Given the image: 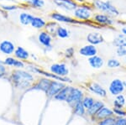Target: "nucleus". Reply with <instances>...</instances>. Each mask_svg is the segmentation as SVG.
<instances>
[{
	"instance_id": "23",
	"label": "nucleus",
	"mask_w": 126,
	"mask_h": 125,
	"mask_svg": "<svg viewBox=\"0 0 126 125\" xmlns=\"http://www.w3.org/2000/svg\"><path fill=\"white\" fill-rule=\"evenodd\" d=\"M113 111H112L111 109H109V108L103 106V108L95 114V116H96L97 119L103 120V119H104V118H110V117L113 116Z\"/></svg>"
},
{
	"instance_id": "7",
	"label": "nucleus",
	"mask_w": 126,
	"mask_h": 125,
	"mask_svg": "<svg viewBox=\"0 0 126 125\" xmlns=\"http://www.w3.org/2000/svg\"><path fill=\"white\" fill-rule=\"evenodd\" d=\"M53 3L59 9L67 12H72L78 5L75 0H53Z\"/></svg>"
},
{
	"instance_id": "30",
	"label": "nucleus",
	"mask_w": 126,
	"mask_h": 125,
	"mask_svg": "<svg viewBox=\"0 0 126 125\" xmlns=\"http://www.w3.org/2000/svg\"><path fill=\"white\" fill-rule=\"evenodd\" d=\"M74 112L75 114L78 116H83L85 113V108L82 104V101H80L78 103L74 105Z\"/></svg>"
},
{
	"instance_id": "14",
	"label": "nucleus",
	"mask_w": 126,
	"mask_h": 125,
	"mask_svg": "<svg viewBox=\"0 0 126 125\" xmlns=\"http://www.w3.org/2000/svg\"><path fill=\"white\" fill-rule=\"evenodd\" d=\"M16 49L15 43L10 40H3L0 42V52L4 54L6 56L14 55V52Z\"/></svg>"
},
{
	"instance_id": "34",
	"label": "nucleus",
	"mask_w": 126,
	"mask_h": 125,
	"mask_svg": "<svg viewBox=\"0 0 126 125\" xmlns=\"http://www.w3.org/2000/svg\"><path fill=\"white\" fill-rule=\"evenodd\" d=\"M74 55H75V49L73 47L67 48L64 52V56L66 59H72V58L74 57Z\"/></svg>"
},
{
	"instance_id": "12",
	"label": "nucleus",
	"mask_w": 126,
	"mask_h": 125,
	"mask_svg": "<svg viewBox=\"0 0 126 125\" xmlns=\"http://www.w3.org/2000/svg\"><path fill=\"white\" fill-rule=\"evenodd\" d=\"M66 85H65L64 82H59V81H56V80L53 81L51 80L48 90L46 92V95H47L48 97H54Z\"/></svg>"
},
{
	"instance_id": "22",
	"label": "nucleus",
	"mask_w": 126,
	"mask_h": 125,
	"mask_svg": "<svg viewBox=\"0 0 126 125\" xmlns=\"http://www.w3.org/2000/svg\"><path fill=\"white\" fill-rule=\"evenodd\" d=\"M34 16V15L31 14L30 13H28V12H21L19 15V23L21 24L22 25H24V26L30 25Z\"/></svg>"
},
{
	"instance_id": "17",
	"label": "nucleus",
	"mask_w": 126,
	"mask_h": 125,
	"mask_svg": "<svg viewBox=\"0 0 126 125\" xmlns=\"http://www.w3.org/2000/svg\"><path fill=\"white\" fill-rule=\"evenodd\" d=\"M87 61H88V64L90 65L91 67L93 68V69H100L104 65L103 58L98 55H95L92 57H89Z\"/></svg>"
},
{
	"instance_id": "38",
	"label": "nucleus",
	"mask_w": 126,
	"mask_h": 125,
	"mask_svg": "<svg viewBox=\"0 0 126 125\" xmlns=\"http://www.w3.org/2000/svg\"><path fill=\"white\" fill-rule=\"evenodd\" d=\"M114 125H126V118H119L117 119H115V124Z\"/></svg>"
},
{
	"instance_id": "21",
	"label": "nucleus",
	"mask_w": 126,
	"mask_h": 125,
	"mask_svg": "<svg viewBox=\"0 0 126 125\" xmlns=\"http://www.w3.org/2000/svg\"><path fill=\"white\" fill-rule=\"evenodd\" d=\"M72 87V86H65L54 97V98L57 101H65V102H66L69 94H70Z\"/></svg>"
},
{
	"instance_id": "41",
	"label": "nucleus",
	"mask_w": 126,
	"mask_h": 125,
	"mask_svg": "<svg viewBox=\"0 0 126 125\" xmlns=\"http://www.w3.org/2000/svg\"><path fill=\"white\" fill-rule=\"evenodd\" d=\"M123 83H124V86H125V88H126V80L124 81Z\"/></svg>"
},
{
	"instance_id": "43",
	"label": "nucleus",
	"mask_w": 126,
	"mask_h": 125,
	"mask_svg": "<svg viewBox=\"0 0 126 125\" xmlns=\"http://www.w3.org/2000/svg\"><path fill=\"white\" fill-rule=\"evenodd\" d=\"M125 63H126V57H125Z\"/></svg>"
},
{
	"instance_id": "31",
	"label": "nucleus",
	"mask_w": 126,
	"mask_h": 125,
	"mask_svg": "<svg viewBox=\"0 0 126 125\" xmlns=\"http://www.w3.org/2000/svg\"><path fill=\"white\" fill-rule=\"evenodd\" d=\"M121 66V63L119 60L116 58H110L107 61V67L109 69H115V68H119Z\"/></svg>"
},
{
	"instance_id": "32",
	"label": "nucleus",
	"mask_w": 126,
	"mask_h": 125,
	"mask_svg": "<svg viewBox=\"0 0 126 125\" xmlns=\"http://www.w3.org/2000/svg\"><path fill=\"white\" fill-rule=\"evenodd\" d=\"M18 9H19V7L17 4H2V3H0V9H2L4 12L15 11Z\"/></svg>"
},
{
	"instance_id": "15",
	"label": "nucleus",
	"mask_w": 126,
	"mask_h": 125,
	"mask_svg": "<svg viewBox=\"0 0 126 125\" xmlns=\"http://www.w3.org/2000/svg\"><path fill=\"white\" fill-rule=\"evenodd\" d=\"M87 88L94 94L101 97H107V91L105 90V88L103 87L100 84L97 83V82H90L87 85Z\"/></svg>"
},
{
	"instance_id": "5",
	"label": "nucleus",
	"mask_w": 126,
	"mask_h": 125,
	"mask_svg": "<svg viewBox=\"0 0 126 125\" xmlns=\"http://www.w3.org/2000/svg\"><path fill=\"white\" fill-rule=\"evenodd\" d=\"M92 20L97 25L103 26V27H111L115 24V20L113 18L100 12L93 14Z\"/></svg>"
},
{
	"instance_id": "9",
	"label": "nucleus",
	"mask_w": 126,
	"mask_h": 125,
	"mask_svg": "<svg viewBox=\"0 0 126 125\" xmlns=\"http://www.w3.org/2000/svg\"><path fill=\"white\" fill-rule=\"evenodd\" d=\"M86 40L87 44H90V45H93L96 46L102 45V44L105 42V39L103 37V35L100 32H97V31L90 32V33L87 34Z\"/></svg>"
},
{
	"instance_id": "20",
	"label": "nucleus",
	"mask_w": 126,
	"mask_h": 125,
	"mask_svg": "<svg viewBox=\"0 0 126 125\" xmlns=\"http://www.w3.org/2000/svg\"><path fill=\"white\" fill-rule=\"evenodd\" d=\"M46 22L47 21H46L44 18L40 17V16H34L30 25H31L32 28H34V29H35L42 30L45 29Z\"/></svg>"
},
{
	"instance_id": "24",
	"label": "nucleus",
	"mask_w": 126,
	"mask_h": 125,
	"mask_svg": "<svg viewBox=\"0 0 126 125\" xmlns=\"http://www.w3.org/2000/svg\"><path fill=\"white\" fill-rule=\"evenodd\" d=\"M112 44L114 47H126V35L123 34H119L114 37L112 41Z\"/></svg>"
},
{
	"instance_id": "4",
	"label": "nucleus",
	"mask_w": 126,
	"mask_h": 125,
	"mask_svg": "<svg viewBox=\"0 0 126 125\" xmlns=\"http://www.w3.org/2000/svg\"><path fill=\"white\" fill-rule=\"evenodd\" d=\"M50 18L51 19V20H54V21L57 22V23L69 24V25H87L89 26H93V24H94L93 22V20L88 22H82L79 21V20H77L73 17L60 13V12H52V13H50Z\"/></svg>"
},
{
	"instance_id": "10",
	"label": "nucleus",
	"mask_w": 126,
	"mask_h": 125,
	"mask_svg": "<svg viewBox=\"0 0 126 125\" xmlns=\"http://www.w3.org/2000/svg\"><path fill=\"white\" fill-rule=\"evenodd\" d=\"M125 86H124L123 81L120 79H113L109 84V91L113 96H117L119 94H122L125 91Z\"/></svg>"
},
{
	"instance_id": "33",
	"label": "nucleus",
	"mask_w": 126,
	"mask_h": 125,
	"mask_svg": "<svg viewBox=\"0 0 126 125\" xmlns=\"http://www.w3.org/2000/svg\"><path fill=\"white\" fill-rule=\"evenodd\" d=\"M94 99L91 97H85L84 98H82V104L86 109H89L94 103Z\"/></svg>"
},
{
	"instance_id": "36",
	"label": "nucleus",
	"mask_w": 126,
	"mask_h": 125,
	"mask_svg": "<svg viewBox=\"0 0 126 125\" xmlns=\"http://www.w3.org/2000/svg\"><path fill=\"white\" fill-rule=\"evenodd\" d=\"M116 55L118 57H126V47H117Z\"/></svg>"
},
{
	"instance_id": "35",
	"label": "nucleus",
	"mask_w": 126,
	"mask_h": 125,
	"mask_svg": "<svg viewBox=\"0 0 126 125\" xmlns=\"http://www.w3.org/2000/svg\"><path fill=\"white\" fill-rule=\"evenodd\" d=\"M114 124H115V119L110 117V118H107L103 119L98 124V125H114Z\"/></svg>"
},
{
	"instance_id": "39",
	"label": "nucleus",
	"mask_w": 126,
	"mask_h": 125,
	"mask_svg": "<svg viewBox=\"0 0 126 125\" xmlns=\"http://www.w3.org/2000/svg\"><path fill=\"white\" fill-rule=\"evenodd\" d=\"M6 67L3 62H0V77H3L6 74Z\"/></svg>"
},
{
	"instance_id": "16",
	"label": "nucleus",
	"mask_w": 126,
	"mask_h": 125,
	"mask_svg": "<svg viewBox=\"0 0 126 125\" xmlns=\"http://www.w3.org/2000/svg\"><path fill=\"white\" fill-rule=\"evenodd\" d=\"M3 64L8 66H13V67H15L17 69H22L25 66L23 60H20L15 57H12V56H8L3 60Z\"/></svg>"
},
{
	"instance_id": "27",
	"label": "nucleus",
	"mask_w": 126,
	"mask_h": 125,
	"mask_svg": "<svg viewBox=\"0 0 126 125\" xmlns=\"http://www.w3.org/2000/svg\"><path fill=\"white\" fill-rule=\"evenodd\" d=\"M103 106H104V104H103V102H101V101H95L94 103L93 104V106L89 109H87V113L90 116H94Z\"/></svg>"
},
{
	"instance_id": "44",
	"label": "nucleus",
	"mask_w": 126,
	"mask_h": 125,
	"mask_svg": "<svg viewBox=\"0 0 126 125\" xmlns=\"http://www.w3.org/2000/svg\"><path fill=\"white\" fill-rule=\"evenodd\" d=\"M9 1H15V0H9Z\"/></svg>"
},
{
	"instance_id": "19",
	"label": "nucleus",
	"mask_w": 126,
	"mask_h": 125,
	"mask_svg": "<svg viewBox=\"0 0 126 125\" xmlns=\"http://www.w3.org/2000/svg\"><path fill=\"white\" fill-rule=\"evenodd\" d=\"M14 56L20 60H27L30 58V54L26 49H24L22 46H17L14 52Z\"/></svg>"
},
{
	"instance_id": "29",
	"label": "nucleus",
	"mask_w": 126,
	"mask_h": 125,
	"mask_svg": "<svg viewBox=\"0 0 126 125\" xmlns=\"http://www.w3.org/2000/svg\"><path fill=\"white\" fill-rule=\"evenodd\" d=\"M125 104V97L123 94H119L116 96L114 101H113V105L116 108H122Z\"/></svg>"
},
{
	"instance_id": "42",
	"label": "nucleus",
	"mask_w": 126,
	"mask_h": 125,
	"mask_svg": "<svg viewBox=\"0 0 126 125\" xmlns=\"http://www.w3.org/2000/svg\"><path fill=\"white\" fill-rule=\"evenodd\" d=\"M21 1H22V2H26L27 0H21Z\"/></svg>"
},
{
	"instance_id": "18",
	"label": "nucleus",
	"mask_w": 126,
	"mask_h": 125,
	"mask_svg": "<svg viewBox=\"0 0 126 125\" xmlns=\"http://www.w3.org/2000/svg\"><path fill=\"white\" fill-rule=\"evenodd\" d=\"M51 80L48 79V78H42L40 79L36 82L35 84H34V86H32V90H40V91H43V92H46V91L48 90L49 86L50 84Z\"/></svg>"
},
{
	"instance_id": "37",
	"label": "nucleus",
	"mask_w": 126,
	"mask_h": 125,
	"mask_svg": "<svg viewBox=\"0 0 126 125\" xmlns=\"http://www.w3.org/2000/svg\"><path fill=\"white\" fill-rule=\"evenodd\" d=\"M113 112H114L115 114H117L118 116H120V117H125L126 116V112L122 110V108H114V109H113Z\"/></svg>"
},
{
	"instance_id": "26",
	"label": "nucleus",
	"mask_w": 126,
	"mask_h": 125,
	"mask_svg": "<svg viewBox=\"0 0 126 125\" xmlns=\"http://www.w3.org/2000/svg\"><path fill=\"white\" fill-rule=\"evenodd\" d=\"M71 35V32L67 28L64 27V26L59 25V27L57 28V30H56V36L59 39H67V38L70 37Z\"/></svg>"
},
{
	"instance_id": "6",
	"label": "nucleus",
	"mask_w": 126,
	"mask_h": 125,
	"mask_svg": "<svg viewBox=\"0 0 126 125\" xmlns=\"http://www.w3.org/2000/svg\"><path fill=\"white\" fill-rule=\"evenodd\" d=\"M38 42L43 46L45 51H50L52 50V41H53V36L50 34H49L45 29H42L40 31L37 36Z\"/></svg>"
},
{
	"instance_id": "2",
	"label": "nucleus",
	"mask_w": 126,
	"mask_h": 125,
	"mask_svg": "<svg viewBox=\"0 0 126 125\" xmlns=\"http://www.w3.org/2000/svg\"><path fill=\"white\" fill-rule=\"evenodd\" d=\"M93 6L100 13L106 14L112 18H117L120 16V11L115 7L110 1L103 0H93Z\"/></svg>"
},
{
	"instance_id": "40",
	"label": "nucleus",
	"mask_w": 126,
	"mask_h": 125,
	"mask_svg": "<svg viewBox=\"0 0 126 125\" xmlns=\"http://www.w3.org/2000/svg\"><path fill=\"white\" fill-rule=\"evenodd\" d=\"M120 31H121V34H123V35H126V25L122 26L121 29H120Z\"/></svg>"
},
{
	"instance_id": "11",
	"label": "nucleus",
	"mask_w": 126,
	"mask_h": 125,
	"mask_svg": "<svg viewBox=\"0 0 126 125\" xmlns=\"http://www.w3.org/2000/svg\"><path fill=\"white\" fill-rule=\"evenodd\" d=\"M50 71L60 76H66L69 74V69L67 66L63 62L55 63L50 66Z\"/></svg>"
},
{
	"instance_id": "28",
	"label": "nucleus",
	"mask_w": 126,
	"mask_h": 125,
	"mask_svg": "<svg viewBox=\"0 0 126 125\" xmlns=\"http://www.w3.org/2000/svg\"><path fill=\"white\" fill-rule=\"evenodd\" d=\"M25 3L26 5L34 9H40L44 8L45 4H46L44 0H27Z\"/></svg>"
},
{
	"instance_id": "25",
	"label": "nucleus",
	"mask_w": 126,
	"mask_h": 125,
	"mask_svg": "<svg viewBox=\"0 0 126 125\" xmlns=\"http://www.w3.org/2000/svg\"><path fill=\"white\" fill-rule=\"evenodd\" d=\"M58 27H59V23L54 21V20H51V21L46 22V25L45 26L44 29L46 31H47L49 34H50L52 36H56V33Z\"/></svg>"
},
{
	"instance_id": "1",
	"label": "nucleus",
	"mask_w": 126,
	"mask_h": 125,
	"mask_svg": "<svg viewBox=\"0 0 126 125\" xmlns=\"http://www.w3.org/2000/svg\"><path fill=\"white\" fill-rule=\"evenodd\" d=\"M11 78L15 87L20 90L27 89L34 82V76L30 72L20 69L14 70Z\"/></svg>"
},
{
	"instance_id": "13",
	"label": "nucleus",
	"mask_w": 126,
	"mask_h": 125,
	"mask_svg": "<svg viewBox=\"0 0 126 125\" xmlns=\"http://www.w3.org/2000/svg\"><path fill=\"white\" fill-rule=\"evenodd\" d=\"M97 48L96 45H90V44H87V45L82 46L80 49L78 50V53L80 56H84V57H92V56L97 55Z\"/></svg>"
},
{
	"instance_id": "8",
	"label": "nucleus",
	"mask_w": 126,
	"mask_h": 125,
	"mask_svg": "<svg viewBox=\"0 0 126 125\" xmlns=\"http://www.w3.org/2000/svg\"><path fill=\"white\" fill-rule=\"evenodd\" d=\"M82 98H83L82 91L77 87H72L70 94H69L66 102H67L68 104H70V105L74 106L75 104L78 103V102L82 101Z\"/></svg>"
},
{
	"instance_id": "3",
	"label": "nucleus",
	"mask_w": 126,
	"mask_h": 125,
	"mask_svg": "<svg viewBox=\"0 0 126 125\" xmlns=\"http://www.w3.org/2000/svg\"><path fill=\"white\" fill-rule=\"evenodd\" d=\"M93 9L94 8L93 5L87 4L85 3L78 4V7L72 11L73 18L82 22L91 21L93 15Z\"/></svg>"
}]
</instances>
